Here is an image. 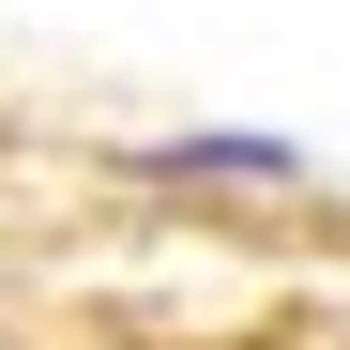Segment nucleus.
I'll return each instance as SVG.
<instances>
[{
    "label": "nucleus",
    "instance_id": "obj_1",
    "mask_svg": "<svg viewBox=\"0 0 350 350\" xmlns=\"http://www.w3.org/2000/svg\"><path fill=\"white\" fill-rule=\"evenodd\" d=\"M152 167H183V183H289L305 152H289V137H167Z\"/></svg>",
    "mask_w": 350,
    "mask_h": 350
}]
</instances>
